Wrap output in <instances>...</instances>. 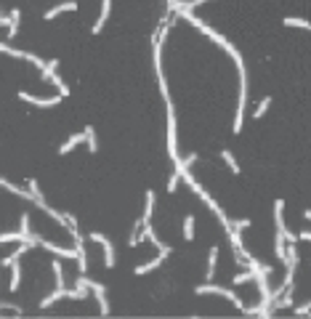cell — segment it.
I'll list each match as a JSON object with an SVG mask.
<instances>
[{"mask_svg": "<svg viewBox=\"0 0 311 319\" xmlns=\"http://www.w3.org/2000/svg\"><path fill=\"white\" fill-rule=\"evenodd\" d=\"M226 53H231L237 64V72H240V99H237V112H234V125H231V133H240L242 130V120H245V104H247V70H245V61H242L240 51L231 45Z\"/></svg>", "mask_w": 311, "mask_h": 319, "instance_id": "6da1fadb", "label": "cell"}, {"mask_svg": "<svg viewBox=\"0 0 311 319\" xmlns=\"http://www.w3.org/2000/svg\"><path fill=\"white\" fill-rule=\"evenodd\" d=\"M194 293H197V295H207V293H210V295H224V298H226V301H231V303H234L240 311H245V303H242L240 295H237L234 290H229V287H221V284L207 282V284H200V287H197Z\"/></svg>", "mask_w": 311, "mask_h": 319, "instance_id": "7a4b0ae2", "label": "cell"}, {"mask_svg": "<svg viewBox=\"0 0 311 319\" xmlns=\"http://www.w3.org/2000/svg\"><path fill=\"white\" fill-rule=\"evenodd\" d=\"M138 237H141V242H144V239H149V242H152V245H155V248H157V250H160V253H162V255H165V258H168V255H171V253H173V250H171V245H165V242H162V239H160V237H157V234H155V229H152V221H146V224H144V226H141V231H138Z\"/></svg>", "mask_w": 311, "mask_h": 319, "instance_id": "3957f363", "label": "cell"}, {"mask_svg": "<svg viewBox=\"0 0 311 319\" xmlns=\"http://www.w3.org/2000/svg\"><path fill=\"white\" fill-rule=\"evenodd\" d=\"M0 48H3V53H8V56H16V59H24V61H32V64L37 67V70H45V64H48V61H43V59H37V56H32V53H27V51H19V48H11L8 45V40H5L3 45H0Z\"/></svg>", "mask_w": 311, "mask_h": 319, "instance_id": "277c9868", "label": "cell"}, {"mask_svg": "<svg viewBox=\"0 0 311 319\" xmlns=\"http://www.w3.org/2000/svg\"><path fill=\"white\" fill-rule=\"evenodd\" d=\"M90 239H93V242H99L101 248H104V266H106V269H115V248H112V242H109L104 234H99V231H93Z\"/></svg>", "mask_w": 311, "mask_h": 319, "instance_id": "5b68a950", "label": "cell"}, {"mask_svg": "<svg viewBox=\"0 0 311 319\" xmlns=\"http://www.w3.org/2000/svg\"><path fill=\"white\" fill-rule=\"evenodd\" d=\"M40 248L45 250H51V253H56V255H61V258H80V250L77 248H59V245H53V242H48V239H40Z\"/></svg>", "mask_w": 311, "mask_h": 319, "instance_id": "8992f818", "label": "cell"}, {"mask_svg": "<svg viewBox=\"0 0 311 319\" xmlns=\"http://www.w3.org/2000/svg\"><path fill=\"white\" fill-rule=\"evenodd\" d=\"M88 284H90V290H93V295H96V301H99V306H101V314H109V301H106V287L104 284H99V282H93V279H88Z\"/></svg>", "mask_w": 311, "mask_h": 319, "instance_id": "52a82bcc", "label": "cell"}, {"mask_svg": "<svg viewBox=\"0 0 311 319\" xmlns=\"http://www.w3.org/2000/svg\"><path fill=\"white\" fill-rule=\"evenodd\" d=\"M19 99L27 101V104H35V106H56V104H59V99H61V93L59 96H51V99H35V96H30L27 90H19Z\"/></svg>", "mask_w": 311, "mask_h": 319, "instance_id": "ba28073f", "label": "cell"}, {"mask_svg": "<svg viewBox=\"0 0 311 319\" xmlns=\"http://www.w3.org/2000/svg\"><path fill=\"white\" fill-rule=\"evenodd\" d=\"M109 11H112V0H101V14H99V19H96V24H93V35H99V32L104 30L106 19H109Z\"/></svg>", "mask_w": 311, "mask_h": 319, "instance_id": "9c48e42d", "label": "cell"}, {"mask_svg": "<svg viewBox=\"0 0 311 319\" xmlns=\"http://www.w3.org/2000/svg\"><path fill=\"white\" fill-rule=\"evenodd\" d=\"M83 141H86V130H83V133H75V136H69V139H67L64 144L59 146V155H69V152L75 149V146H80Z\"/></svg>", "mask_w": 311, "mask_h": 319, "instance_id": "30bf717a", "label": "cell"}, {"mask_svg": "<svg viewBox=\"0 0 311 319\" xmlns=\"http://www.w3.org/2000/svg\"><path fill=\"white\" fill-rule=\"evenodd\" d=\"M3 189H8L11 195L21 197V199H32V202H35V195H32V192H30V186H27V189H21V186H14V184H11L8 178H3Z\"/></svg>", "mask_w": 311, "mask_h": 319, "instance_id": "8fae6325", "label": "cell"}, {"mask_svg": "<svg viewBox=\"0 0 311 319\" xmlns=\"http://www.w3.org/2000/svg\"><path fill=\"white\" fill-rule=\"evenodd\" d=\"M298 264H301V253H298L295 242H287V261H285V266L287 269H298Z\"/></svg>", "mask_w": 311, "mask_h": 319, "instance_id": "7c38bea8", "label": "cell"}, {"mask_svg": "<svg viewBox=\"0 0 311 319\" xmlns=\"http://www.w3.org/2000/svg\"><path fill=\"white\" fill-rule=\"evenodd\" d=\"M216 264H218V245H213L210 253H207V282L216 279Z\"/></svg>", "mask_w": 311, "mask_h": 319, "instance_id": "4fadbf2b", "label": "cell"}, {"mask_svg": "<svg viewBox=\"0 0 311 319\" xmlns=\"http://www.w3.org/2000/svg\"><path fill=\"white\" fill-rule=\"evenodd\" d=\"M200 32H202V35H207V37H210V40H216V43L221 45L224 51H229V48H231V43H229V40H226L224 35H218L216 30H210V27H207V24H205V27H200Z\"/></svg>", "mask_w": 311, "mask_h": 319, "instance_id": "5bb4252c", "label": "cell"}, {"mask_svg": "<svg viewBox=\"0 0 311 319\" xmlns=\"http://www.w3.org/2000/svg\"><path fill=\"white\" fill-rule=\"evenodd\" d=\"M77 8V3L75 0H67V3H61V5H53L51 11H45V19H53V16H59V14H64V11H75Z\"/></svg>", "mask_w": 311, "mask_h": 319, "instance_id": "9a60e30c", "label": "cell"}, {"mask_svg": "<svg viewBox=\"0 0 311 319\" xmlns=\"http://www.w3.org/2000/svg\"><path fill=\"white\" fill-rule=\"evenodd\" d=\"M162 261H165V255H162V253H160V255H157V258H152V261H146V264H141V266H136V274H138V277H141V274H149V271H155V269H157V266H160V264H162Z\"/></svg>", "mask_w": 311, "mask_h": 319, "instance_id": "2e32d148", "label": "cell"}, {"mask_svg": "<svg viewBox=\"0 0 311 319\" xmlns=\"http://www.w3.org/2000/svg\"><path fill=\"white\" fill-rule=\"evenodd\" d=\"M67 293H69V290H64V287H56L53 293H51V295H45V298L40 301V309H48L51 303H56V301L67 298Z\"/></svg>", "mask_w": 311, "mask_h": 319, "instance_id": "e0dca14e", "label": "cell"}, {"mask_svg": "<svg viewBox=\"0 0 311 319\" xmlns=\"http://www.w3.org/2000/svg\"><path fill=\"white\" fill-rule=\"evenodd\" d=\"M293 298H295V290H293V284L282 293V298L279 301H274V309H290L293 306Z\"/></svg>", "mask_w": 311, "mask_h": 319, "instance_id": "ac0fdd59", "label": "cell"}, {"mask_svg": "<svg viewBox=\"0 0 311 319\" xmlns=\"http://www.w3.org/2000/svg\"><path fill=\"white\" fill-rule=\"evenodd\" d=\"M181 168H184V165H181V162H176V170H173V176L168 178V195H173V192L178 189V184L184 181V176H181Z\"/></svg>", "mask_w": 311, "mask_h": 319, "instance_id": "d6986e66", "label": "cell"}, {"mask_svg": "<svg viewBox=\"0 0 311 319\" xmlns=\"http://www.w3.org/2000/svg\"><path fill=\"white\" fill-rule=\"evenodd\" d=\"M19 284H21V266H19V261H14L11 264V293H16Z\"/></svg>", "mask_w": 311, "mask_h": 319, "instance_id": "ffe728a7", "label": "cell"}, {"mask_svg": "<svg viewBox=\"0 0 311 319\" xmlns=\"http://www.w3.org/2000/svg\"><path fill=\"white\" fill-rule=\"evenodd\" d=\"M282 210H285V199H274V224L279 231H285V221H282Z\"/></svg>", "mask_w": 311, "mask_h": 319, "instance_id": "44dd1931", "label": "cell"}, {"mask_svg": "<svg viewBox=\"0 0 311 319\" xmlns=\"http://www.w3.org/2000/svg\"><path fill=\"white\" fill-rule=\"evenodd\" d=\"M256 277H258V271H253V269H247V271H240L237 277H231V284H245V282H256Z\"/></svg>", "mask_w": 311, "mask_h": 319, "instance_id": "7402d4cb", "label": "cell"}, {"mask_svg": "<svg viewBox=\"0 0 311 319\" xmlns=\"http://www.w3.org/2000/svg\"><path fill=\"white\" fill-rule=\"evenodd\" d=\"M152 210H155V192L146 189V205H144V215H141L144 224H146V221H152Z\"/></svg>", "mask_w": 311, "mask_h": 319, "instance_id": "603a6c76", "label": "cell"}, {"mask_svg": "<svg viewBox=\"0 0 311 319\" xmlns=\"http://www.w3.org/2000/svg\"><path fill=\"white\" fill-rule=\"evenodd\" d=\"M285 27H298V30H311V21L306 19H298V16H287L285 21H282Z\"/></svg>", "mask_w": 311, "mask_h": 319, "instance_id": "cb8c5ba5", "label": "cell"}, {"mask_svg": "<svg viewBox=\"0 0 311 319\" xmlns=\"http://www.w3.org/2000/svg\"><path fill=\"white\" fill-rule=\"evenodd\" d=\"M184 239H186V242L194 239V215H186V218H184Z\"/></svg>", "mask_w": 311, "mask_h": 319, "instance_id": "d4e9b609", "label": "cell"}, {"mask_svg": "<svg viewBox=\"0 0 311 319\" xmlns=\"http://www.w3.org/2000/svg\"><path fill=\"white\" fill-rule=\"evenodd\" d=\"M83 130H86V146H88V152H99V144H96V130L90 128V125H88V128H83Z\"/></svg>", "mask_w": 311, "mask_h": 319, "instance_id": "484cf974", "label": "cell"}, {"mask_svg": "<svg viewBox=\"0 0 311 319\" xmlns=\"http://www.w3.org/2000/svg\"><path fill=\"white\" fill-rule=\"evenodd\" d=\"M269 106H271V99L266 96V99H261V101L256 104V112H253V120H261L263 115H266V109H269Z\"/></svg>", "mask_w": 311, "mask_h": 319, "instance_id": "4316f807", "label": "cell"}, {"mask_svg": "<svg viewBox=\"0 0 311 319\" xmlns=\"http://www.w3.org/2000/svg\"><path fill=\"white\" fill-rule=\"evenodd\" d=\"M221 157H224V162L229 165L231 173H240V165H237V160L231 157V152H229V149H221Z\"/></svg>", "mask_w": 311, "mask_h": 319, "instance_id": "83f0119b", "label": "cell"}, {"mask_svg": "<svg viewBox=\"0 0 311 319\" xmlns=\"http://www.w3.org/2000/svg\"><path fill=\"white\" fill-rule=\"evenodd\" d=\"M51 269H53V274H56V287H64L67 277H64V271H61V264H59V261H53V266H51Z\"/></svg>", "mask_w": 311, "mask_h": 319, "instance_id": "f1b7e54d", "label": "cell"}, {"mask_svg": "<svg viewBox=\"0 0 311 319\" xmlns=\"http://www.w3.org/2000/svg\"><path fill=\"white\" fill-rule=\"evenodd\" d=\"M56 67H59V61H56V59H51L48 64H45V70L40 72V77H43V80H51V77L56 75Z\"/></svg>", "mask_w": 311, "mask_h": 319, "instance_id": "f546056e", "label": "cell"}, {"mask_svg": "<svg viewBox=\"0 0 311 319\" xmlns=\"http://www.w3.org/2000/svg\"><path fill=\"white\" fill-rule=\"evenodd\" d=\"M19 24H21V19H14V21H11V27H8V37H5V40H14L16 35H19Z\"/></svg>", "mask_w": 311, "mask_h": 319, "instance_id": "4dcf8cb0", "label": "cell"}, {"mask_svg": "<svg viewBox=\"0 0 311 319\" xmlns=\"http://www.w3.org/2000/svg\"><path fill=\"white\" fill-rule=\"evenodd\" d=\"M51 80H53V85H56V88H59V93L61 96H69V88H67V85H64V80H61V77H51Z\"/></svg>", "mask_w": 311, "mask_h": 319, "instance_id": "1f68e13d", "label": "cell"}, {"mask_svg": "<svg viewBox=\"0 0 311 319\" xmlns=\"http://www.w3.org/2000/svg\"><path fill=\"white\" fill-rule=\"evenodd\" d=\"M197 157H200V155H197V152H191V155H186V157H181V162H184V165H186V168H191V165H194V162H197Z\"/></svg>", "mask_w": 311, "mask_h": 319, "instance_id": "d6a6232c", "label": "cell"}, {"mask_svg": "<svg viewBox=\"0 0 311 319\" xmlns=\"http://www.w3.org/2000/svg\"><path fill=\"white\" fill-rule=\"evenodd\" d=\"M231 226H237V229H247V226H250V221H247V218H237V221H231Z\"/></svg>", "mask_w": 311, "mask_h": 319, "instance_id": "836d02e7", "label": "cell"}, {"mask_svg": "<svg viewBox=\"0 0 311 319\" xmlns=\"http://www.w3.org/2000/svg\"><path fill=\"white\" fill-rule=\"evenodd\" d=\"M21 231H24V234H32V231H30V215H21Z\"/></svg>", "mask_w": 311, "mask_h": 319, "instance_id": "e575fe53", "label": "cell"}, {"mask_svg": "<svg viewBox=\"0 0 311 319\" xmlns=\"http://www.w3.org/2000/svg\"><path fill=\"white\" fill-rule=\"evenodd\" d=\"M295 314H298V317H309V314H311V303L301 306V309H295Z\"/></svg>", "mask_w": 311, "mask_h": 319, "instance_id": "d590c367", "label": "cell"}, {"mask_svg": "<svg viewBox=\"0 0 311 319\" xmlns=\"http://www.w3.org/2000/svg\"><path fill=\"white\" fill-rule=\"evenodd\" d=\"M285 239H287V242H298L301 237H298V234H293V231H287V229H285Z\"/></svg>", "mask_w": 311, "mask_h": 319, "instance_id": "8d00e7d4", "label": "cell"}, {"mask_svg": "<svg viewBox=\"0 0 311 319\" xmlns=\"http://www.w3.org/2000/svg\"><path fill=\"white\" fill-rule=\"evenodd\" d=\"M298 237L306 239V242H311V231H298Z\"/></svg>", "mask_w": 311, "mask_h": 319, "instance_id": "74e56055", "label": "cell"}, {"mask_svg": "<svg viewBox=\"0 0 311 319\" xmlns=\"http://www.w3.org/2000/svg\"><path fill=\"white\" fill-rule=\"evenodd\" d=\"M178 3H181V0H168V8L176 11V8H178Z\"/></svg>", "mask_w": 311, "mask_h": 319, "instance_id": "f35d334b", "label": "cell"}, {"mask_svg": "<svg viewBox=\"0 0 311 319\" xmlns=\"http://www.w3.org/2000/svg\"><path fill=\"white\" fill-rule=\"evenodd\" d=\"M303 215H306V218L311 221V210H303Z\"/></svg>", "mask_w": 311, "mask_h": 319, "instance_id": "ab89813d", "label": "cell"}]
</instances>
